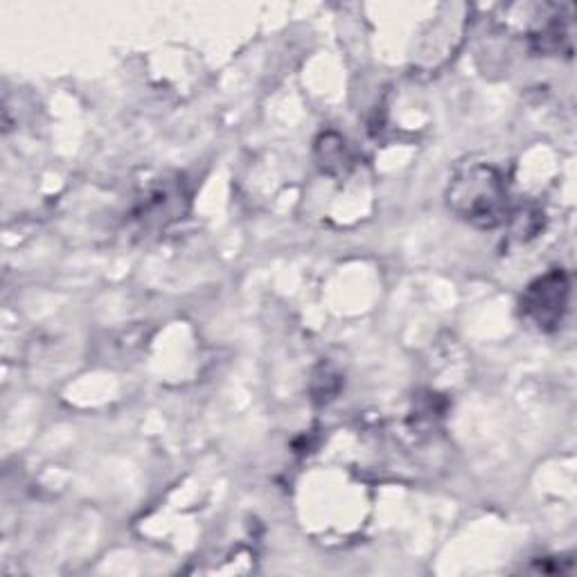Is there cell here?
Listing matches in <instances>:
<instances>
[{"instance_id":"cell-3","label":"cell","mask_w":577,"mask_h":577,"mask_svg":"<svg viewBox=\"0 0 577 577\" xmlns=\"http://www.w3.org/2000/svg\"><path fill=\"white\" fill-rule=\"evenodd\" d=\"M183 201H185L183 185L172 183V181H161L157 187H151L147 192L145 201L136 210V217L147 223L157 221L165 226L168 221L178 219Z\"/></svg>"},{"instance_id":"cell-4","label":"cell","mask_w":577,"mask_h":577,"mask_svg":"<svg viewBox=\"0 0 577 577\" xmlns=\"http://www.w3.org/2000/svg\"><path fill=\"white\" fill-rule=\"evenodd\" d=\"M568 8H553V16H549L542 25H536L530 32V44L536 53L542 55H559L573 53V30H570V14L564 16Z\"/></svg>"},{"instance_id":"cell-5","label":"cell","mask_w":577,"mask_h":577,"mask_svg":"<svg viewBox=\"0 0 577 577\" xmlns=\"http://www.w3.org/2000/svg\"><path fill=\"white\" fill-rule=\"evenodd\" d=\"M319 161H321V168L330 174H343L345 170L350 168V153H348V147H345V142L334 136V134H325L321 140H319Z\"/></svg>"},{"instance_id":"cell-1","label":"cell","mask_w":577,"mask_h":577,"mask_svg":"<svg viewBox=\"0 0 577 577\" xmlns=\"http://www.w3.org/2000/svg\"><path fill=\"white\" fill-rule=\"evenodd\" d=\"M447 206L465 223L494 230L510 217V195L504 174L487 161L460 163L447 185Z\"/></svg>"},{"instance_id":"cell-2","label":"cell","mask_w":577,"mask_h":577,"mask_svg":"<svg viewBox=\"0 0 577 577\" xmlns=\"http://www.w3.org/2000/svg\"><path fill=\"white\" fill-rule=\"evenodd\" d=\"M570 300V278L562 268L532 280L521 296V314L542 332L559 330Z\"/></svg>"}]
</instances>
